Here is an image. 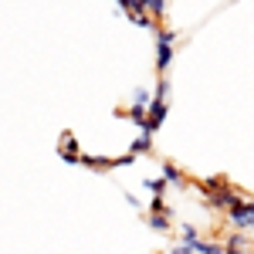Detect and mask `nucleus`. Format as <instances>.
I'll use <instances>...</instances> for the list:
<instances>
[{
    "label": "nucleus",
    "mask_w": 254,
    "mask_h": 254,
    "mask_svg": "<svg viewBox=\"0 0 254 254\" xmlns=\"http://www.w3.org/2000/svg\"><path fill=\"white\" fill-rule=\"evenodd\" d=\"M193 251L196 254H227V248H224L220 241H203V237H200V241H193Z\"/></svg>",
    "instance_id": "obj_5"
},
{
    "label": "nucleus",
    "mask_w": 254,
    "mask_h": 254,
    "mask_svg": "<svg viewBox=\"0 0 254 254\" xmlns=\"http://www.w3.org/2000/svg\"><path fill=\"white\" fill-rule=\"evenodd\" d=\"M156 98H159V102H170V81H166V75H159V85H156Z\"/></svg>",
    "instance_id": "obj_12"
},
{
    "label": "nucleus",
    "mask_w": 254,
    "mask_h": 254,
    "mask_svg": "<svg viewBox=\"0 0 254 254\" xmlns=\"http://www.w3.org/2000/svg\"><path fill=\"white\" fill-rule=\"evenodd\" d=\"M163 180H166V187L173 183V187H183L187 183V176L180 173V166H173V163H163Z\"/></svg>",
    "instance_id": "obj_6"
},
{
    "label": "nucleus",
    "mask_w": 254,
    "mask_h": 254,
    "mask_svg": "<svg viewBox=\"0 0 254 254\" xmlns=\"http://www.w3.org/2000/svg\"><path fill=\"white\" fill-rule=\"evenodd\" d=\"M227 254H251V251H244V248H227Z\"/></svg>",
    "instance_id": "obj_14"
},
{
    "label": "nucleus",
    "mask_w": 254,
    "mask_h": 254,
    "mask_svg": "<svg viewBox=\"0 0 254 254\" xmlns=\"http://www.w3.org/2000/svg\"><path fill=\"white\" fill-rule=\"evenodd\" d=\"M173 41H176V34L170 27H159L156 31V71L159 75H166L170 64H173Z\"/></svg>",
    "instance_id": "obj_1"
},
{
    "label": "nucleus",
    "mask_w": 254,
    "mask_h": 254,
    "mask_svg": "<svg viewBox=\"0 0 254 254\" xmlns=\"http://www.w3.org/2000/svg\"><path fill=\"white\" fill-rule=\"evenodd\" d=\"M180 237H183L187 244H193V241H200V227H196V224H180Z\"/></svg>",
    "instance_id": "obj_9"
},
{
    "label": "nucleus",
    "mask_w": 254,
    "mask_h": 254,
    "mask_svg": "<svg viewBox=\"0 0 254 254\" xmlns=\"http://www.w3.org/2000/svg\"><path fill=\"white\" fill-rule=\"evenodd\" d=\"M166 254H196V251H193V244H187V241H180V244H173V248H170Z\"/></svg>",
    "instance_id": "obj_13"
},
{
    "label": "nucleus",
    "mask_w": 254,
    "mask_h": 254,
    "mask_svg": "<svg viewBox=\"0 0 254 254\" xmlns=\"http://www.w3.org/2000/svg\"><path fill=\"white\" fill-rule=\"evenodd\" d=\"M149 149H153V132H149V129H139L136 142H132V149H129V159L142 156V153H149Z\"/></svg>",
    "instance_id": "obj_3"
},
{
    "label": "nucleus",
    "mask_w": 254,
    "mask_h": 254,
    "mask_svg": "<svg viewBox=\"0 0 254 254\" xmlns=\"http://www.w3.org/2000/svg\"><path fill=\"white\" fill-rule=\"evenodd\" d=\"M251 254H254V251H251Z\"/></svg>",
    "instance_id": "obj_15"
},
{
    "label": "nucleus",
    "mask_w": 254,
    "mask_h": 254,
    "mask_svg": "<svg viewBox=\"0 0 254 254\" xmlns=\"http://www.w3.org/2000/svg\"><path fill=\"white\" fill-rule=\"evenodd\" d=\"M146 190H149L153 196L166 193V180H163V176H149V180H146Z\"/></svg>",
    "instance_id": "obj_11"
},
{
    "label": "nucleus",
    "mask_w": 254,
    "mask_h": 254,
    "mask_svg": "<svg viewBox=\"0 0 254 254\" xmlns=\"http://www.w3.org/2000/svg\"><path fill=\"white\" fill-rule=\"evenodd\" d=\"M166 109H170L166 102H159V98H153V102H149V109H146V122H142V129L156 132L159 126L166 122Z\"/></svg>",
    "instance_id": "obj_2"
},
{
    "label": "nucleus",
    "mask_w": 254,
    "mask_h": 254,
    "mask_svg": "<svg viewBox=\"0 0 254 254\" xmlns=\"http://www.w3.org/2000/svg\"><path fill=\"white\" fill-rule=\"evenodd\" d=\"M146 214H173V207L166 203V193H159V196H153L149 203H146Z\"/></svg>",
    "instance_id": "obj_7"
},
{
    "label": "nucleus",
    "mask_w": 254,
    "mask_h": 254,
    "mask_svg": "<svg viewBox=\"0 0 254 254\" xmlns=\"http://www.w3.org/2000/svg\"><path fill=\"white\" fill-rule=\"evenodd\" d=\"M61 156L68 159V163H78V149H75V142H71V136H64V146H61Z\"/></svg>",
    "instance_id": "obj_10"
},
{
    "label": "nucleus",
    "mask_w": 254,
    "mask_h": 254,
    "mask_svg": "<svg viewBox=\"0 0 254 254\" xmlns=\"http://www.w3.org/2000/svg\"><path fill=\"white\" fill-rule=\"evenodd\" d=\"M129 20H132L136 27H142V31H159V20H156V17H149L146 10H142V14H132Z\"/></svg>",
    "instance_id": "obj_8"
},
{
    "label": "nucleus",
    "mask_w": 254,
    "mask_h": 254,
    "mask_svg": "<svg viewBox=\"0 0 254 254\" xmlns=\"http://www.w3.org/2000/svg\"><path fill=\"white\" fill-rule=\"evenodd\" d=\"M146 224H149L156 234H166V231H173V214H149Z\"/></svg>",
    "instance_id": "obj_4"
}]
</instances>
